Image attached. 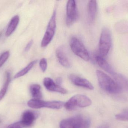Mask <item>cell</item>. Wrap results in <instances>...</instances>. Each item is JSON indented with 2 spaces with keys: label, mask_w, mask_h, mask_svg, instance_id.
<instances>
[{
  "label": "cell",
  "mask_w": 128,
  "mask_h": 128,
  "mask_svg": "<svg viewBox=\"0 0 128 128\" xmlns=\"http://www.w3.org/2000/svg\"><path fill=\"white\" fill-rule=\"evenodd\" d=\"M96 74L99 86L104 91L110 94H118L123 91L114 80L103 71L98 70Z\"/></svg>",
  "instance_id": "obj_1"
},
{
  "label": "cell",
  "mask_w": 128,
  "mask_h": 128,
  "mask_svg": "<svg viewBox=\"0 0 128 128\" xmlns=\"http://www.w3.org/2000/svg\"><path fill=\"white\" fill-rule=\"evenodd\" d=\"M112 43V34L110 30L107 27L102 29L99 41V55L104 58L110 52Z\"/></svg>",
  "instance_id": "obj_2"
},
{
  "label": "cell",
  "mask_w": 128,
  "mask_h": 128,
  "mask_svg": "<svg viewBox=\"0 0 128 128\" xmlns=\"http://www.w3.org/2000/svg\"><path fill=\"white\" fill-rule=\"evenodd\" d=\"M92 104V100L88 97L79 94L71 98L65 103L64 106L67 110L72 111L78 107L84 108L89 106Z\"/></svg>",
  "instance_id": "obj_3"
},
{
  "label": "cell",
  "mask_w": 128,
  "mask_h": 128,
  "mask_svg": "<svg viewBox=\"0 0 128 128\" xmlns=\"http://www.w3.org/2000/svg\"><path fill=\"white\" fill-rule=\"evenodd\" d=\"M70 47L72 52L78 56L86 61L90 60V56L82 42L75 37L72 38L70 41Z\"/></svg>",
  "instance_id": "obj_4"
},
{
  "label": "cell",
  "mask_w": 128,
  "mask_h": 128,
  "mask_svg": "<svg viewBox=\"0 0 128 128\" xmlns=\"http://www.w3.org/2000/svg\"><path fill=\"white\" fill-rule=\"evenodd\" d=\"M56 11L55 10L50 19L46 33L41 41L42 47L47 46L52 40L54 36L56 29Z\"/></svg>",
  "instance_id": "obj_5"
},
{
  "label": "cell",
  "mask_w": 128,
  "mask_h": 128,
  "mask_svg": "<svg viewBox=\"0 0 128 128\" xmlns=\"http://www.w3.org/2000/svg\"><path fill=\"white\" fill-rule=\"evenodd\" d=\"M66 13V24L68 26L70 27L78 20L79 17L78 9L75 1L70 0L68 2Z\"/></svg>",
  "instance_id": "obj_6"
},
{
  "label": "cell",
  "mask_w": 128,
  "mask_h": 128,
  "mask_svg": "<svg viewBox=\"0 0 128 128\" xmlns=\"http://www.w3.org/2000/svg\"><path fill=\"white\" fill-rule=\"evenodd\" d=\"M85 118L77 115L64 119L61 121L60 128H81Z\"/></svg>",
  "instance_id": "obj_7"
},
{
  "label": "cell",
  "mask_w": 128,
  "mask_h": 128,
  "mask_svg": "<svg viewBox=\"0 0 128 128\" xmlns=\"http://www.w3.org/2000/svg\"><path fill=\"white\" fill-rule=\"evenodd\" d=\"M68 77L72 82L75 85L86 88L90 90L94 89L93 85L88 80L85 78L73 74L69 75Z\"/></svg>",
  "instance_id": "obj_8"
},
{
  "label": "cell",
  "mask_w": 128,
  "mask_h": 128,
  "mask_svg": "<svg viewBox=\"0 0 128 128\" xmlns=\"http://www.w3.org/2000/svg\"><path fill=\"white\" fill-rule=\"evenodd\" d=\"M43 83L46 88L48 91L56 92L64 94H67L68 92L65 89L58 85L50 77L45 78L44 79Z\"/></svg>",
  "instance_id": "obj_9"
},
{
  "label": "cell",
  "mask_w": 128,
  "mask_h": 128,
  "mask_svg": "<svg viewBox=\"0 0 128 128\" xmlns=\"http://www.w3.org/2000/svg\"><path fill=\"white\" fill-rule=\"evenodd\" d=\"M56 56L59 62L62 66L67 68L70 67V62L63 46H61L57 49Z\"/></svg>",
  "instance_id": "obj_10"
},
{
  "label": "cell",
  "mask_w": 128,
  "mask_h": 128,
  "mask_svg": "<svg viewBox=\"0 0 128 128\" xmlns=\"http://www.w3.org/2000/svg\"><path fill=\"white\" fill-rule=\"evenodd\" d=\"M37 117L36 113L33 111L28 110L23 113L21 121L24 127L32 125Z\"/></svg>",
  "instance_id": "obj_11"
},
{
  "label": "cell",
  "mask_w": 128,
  "mask_h": 128,
  "mask_svg": "<svg viewBox=\"0 0 128 128\" xmlns=\"http://www.w3.org/2000/svg\"><path fill=\"white\" fill-rule=\"evenodd\" d=\"M95 59L99 66L111 76H113L116 73L113 68L104 57L100 56L99 55H98L96 56Z\"/></svg>",
  "instance_id": "obj_12"
},
{
  "label": "cell",
  "mask_w": 128,
  "mask_h": 128,
  "mask_svg": "<svg viewBox=\"0 0 128 128\" xmlns=\"http://www.w3.org/2000/svg\"><path fill=\"white\" fill-rule=\"evenodd\" d=\"M97 2L96 1H90L88 5V19L90 23H92L95 19L97 13Z\"/></svg>",
  "instance_id": "obj_13"
},
{
  "label": "cell",
  "mask_w": 128,
  "mask_h": 128,
  "mask_svg": "<svg viewBox=\"0 0 128 128\" xmlns=\"http://www.w3.org/2000/svg\"><path fill=\"white\" fill-rule=\"evenodd\" d=\"M112 77L122 90L128 92V79L126 77L121 74L117 73H116Z\"/></svg>",
  "instance_id": "obj_14"
},
{
  "label": "cell",
  "mask_w": 128,
  "mask_h": 128,
  "mask_svg": "<svg viewBox=\"0 0 128 128\" xmlns=\"http://www.w3.org/2000/svg\"><path fill=\"white\" fill-rule=\"evenodd\" d=\"M19 20V17L18 15H16L12 18L7 29L6 36L7 37L10 36L13 33L18 24Z\"/></svg>",
  "instance_id": "obj_15"
},
{
  "label": "cell",
  "mask_w": 128,
  "mask_h": 128,
  "mask_svg": "<svg viewBox=\"0 0 128 128\" xmlns=\"http://www.w3.org/2000/svg\"><path fill=\"white\" fill-rule=\"evenodd\" d=\"M30 92L34 99L40 100L42 97L41 86L38 84H32L30 86Z\"/></svg>",
  "instance_id": "obj_16"
},
{
  "label": "cell",
  "mask_w": 128,
  "mask_h": 128,
  "mask_svg": "<svg viewBox=\"0 0 128 128\" xmlns=\"http://www.w3.org/2000/svg\"><path fill=\"white\" fill-rule=\"evenodd\" d=\"M46 101L39 99H33L28 102V105L29 107L33 109H38L44 108L46 106Z\"/></svg>",
  "instance_id": "obj_17"
},
{
  "label": "cell",
  "mask_w": 128,
  "mask_h": 128,
  "mask_svg": "<svg viewBox=\"0 0 128 128\" xmlns=\"http://www.w3.org/2000/svg\"><path fill=\"white\" fill-rule=\"evenodd\" d=\"M11 80V76H10V73L9 71H6L5 74V82L3 85V88H2L0 91V101L2 100L5 96L9 84L10 83Z\"/></svg>",
  "instance_id": "obj_18"
},
{
  "label": "cell",
  "mask_w": 128,
  "mask_h": 128,
  "mask_svg": "<svg viewBox=\"0 0 128 128\" xmlns=\"http://www.w3.org/2000/svg\"><path fill=\"white\" fill-rule=\"evenodd\" d=\"M37 62V60H34L30 62L25 68H23L15 75L14 76V79H17L27 74L32 69Z\"/></svg>",
  "instance_id": "obj_19"
},
{
  "label": "cell",
  "mask_w": 128,
  "mask_h": 128,
  "mask_svg": "<svg viewBox=\"0 0 128 128\" xmlns=\"http://www.w3.org/2000/svg\"><path fill=\"white\" fill-rule=\"evenodd\" d=\"M64 102L60 101H47L46 108L60 109L64 106Z\"/></svg>",
  "instance_id": "obj_20"
},
{
  "label": "cell",
  "mask_w": 128,
  "mask_h": 128,
  "mask_svg": "<svg viewBox=\"0 0 128 128\" xmlns=\"http://www.w3.org/2000/svg\"><path fill=\"white\" fill-rule=\"evenodd\" d=\"M116 118L119 121H128V108L123 110L121 113L116 115Z\"/></svg>",
  "instance_id": "obj_21"
},
{
  "label": "cell",
  "mask_w": 128,
  "mask_h": 128,
  "mask_svg": "<svg viewBox=\"0 0 128 128\" xmlns=\"http://www.w3.org/2000/svg\"><path fill=\"white\" fill-rule=\"evenodd\" d=\"M10 55V52L9 51H6L2 54L0 56V68L2 67L9 58Z\"/></svg>",
  "instance_id": "obj_22"
},
{
  "label": "cell",
  "mask_w": 128,
  "mask_h": 128,
  "mask_svg": "<svg viewBox=\"0 0 128 128\" xmlns=\"http://www.w3.org/2000/svg\"><path fill=\"white\" fill-rule=\"evenodd\" d=\"M40 65L42 71L43 72H46L47 68V61L45 58H43L40 59Z\"/></svg>",
  "instance_id": "obj_23"
},
{
  "label": "cell",
  "mask_w": 128,
  "mask_h": 128,
  "mask_svg": "<svg viewBox=\"0 0 128 128\" xmlns=\"http://www.w3.org/2000/svg\"><path fill=\"white\" fill-rule=\"evenodd\" d=\"M24 128L22 122H17L10 125L8 128Z\"/></svg>",
  "instance_id": "obj_24"
},
{
  "label": "cell",
  "mask_w": 128,
  "mask_h": 128,
  "mask_svg": "<svg viewBox=\"0 0 128 128\" xmlns=\"http://www.w3.org/2000/svg\"><path fill=\"white\" fill-rule=\"evenodd\" d=\"M91 125V121L90 119L86 118L81 128H90Z\"/></svg>",
  "instance_id": "obj_25"
},
{
  "label": "cell",
  "mask_w": 128,
  "mask_h": 128,
  "mask_svg": "<svg viewBox=\"0 0 128 128\" xmlns=\"http://www.w3.org/2000/svg\"><path fill=\"white\" fill-rule=\"evenodd\" d=\"M33 43H34V41H33V40H31L28 42V43L26 45V47L25 48V51L26 52H28V50L30 49L31 47L33 45Z\"/></svg>",
  "instance_id": "obj_26"
},
{
  "label": "cell",
  "mask_w": 128,
  "mask_h": 128,
  "mask_svg": "<svg viewBox=\"0 0 128 128\" xmlns=\"http://www.w3.org/2000/svg\"><path fill=\"white\" fill-rule=\"evenodd\" d=\"M62 82H63V80H62V78L61 77H58L56 80V83H57L58 85H60L62 84Z\"/></svg>",
  "instance_id": "obj_27"
},
{
  "label": "cell",
  "mask_w": 128,
  "mask_h": 128,
  "mask_svg": "<svg viewBox=\"0 0 128 128\" xmlns=\"http://www.w3.org/2000/svg\"><path fill=\"white\" fill-rule=\"evenodd\" d=\"M98 128H110V127L108 124H104L101 125Z\"/></svg>",
  "instance_id": "obj_28"
},
{
  "label": "cell",
  "mask_w": 128,
  "mask_h": 128,
  "mask_svg": "<svg viewBox=\"0 0 128 128\" xmlns=\"http://www.w3.org/2000/svg\"><path fill=\"white\" fill-rule=\"evenodd\" d=\"M2 35V32H0V37Z\"/></svg>",
  "instance_id": "obj_29"
}]
</instances>
